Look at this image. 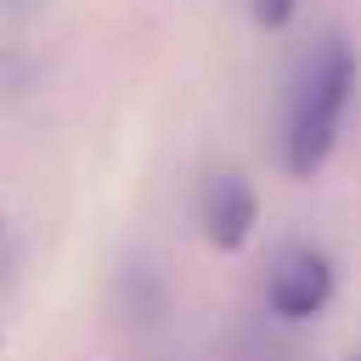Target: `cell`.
<instances>
[{
	"label": "cell",
	"mask_w": 361,
	"mask_h": 361,
	"mask_svg": "<svg viewBox=\"0 0 361 361\" xmlns=\"http://www.w3.org/2000/svg\"><path fill=\"white\" fill-rule=\"evenodd\" d=\"M350 96H355V51L344 39L316 45V56L305 62V73L293 79L288 124H282V169L293 180L322 175V164L338 147V124L350 113Z\"/></svg>",
	"instance_id": "1"
},
{
	"label": "cell",
	"mask_w": 361,
	"mask_h": 361,
	"mask_svg": "<svg viewBox=\"0 0 361 361\" xmlns=\"http://www.w3.org/2000/svg\"><path fill=\"white\" fill-rule=\"evenodd\" d=\"M333 299V259L310 243H288L276 259H271V276H265V305L271 316L282 322H310L322 316Z\"/></svg>",
	"instance_id": "2"
},
{
	"label": "cell",
	"mask_w": 361,
	"mask_h": 361,
	"mask_svg": "<svg viewBox=\"0 0 361 361\" xmlns=\"http://www.w3.org/2000/svg\"><path fill=\"white\" fill-rule=\"evenodd\" d=\"M197 220H203V237H209L220 254H237V248L254 237L259 197H254V186H248L237 169H220V175H209L203 192H197Z\"/></svg>",
	"instance_id": "3"
},
{
	"label": "cell",
	"mask_w": 361,
	"mask_h": 361,
	"mask_svg": "<svg viewBox=\"0 0 361 361\" xmlns=\"http://www.w3.org/2000/svg\"><path fill=\"white\" fill-rule=\"evenodd\" d=\"M299 6H305V0H248V17L276 34V28H288V23L299 17Z\"/></svg>",
	"instance_id": "4"
}]
</instances>
